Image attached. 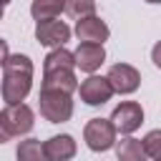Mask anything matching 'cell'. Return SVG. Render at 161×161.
<instances>
[{"label":"cell","mask_w":161,"mask_h":161,"mask_svg":"<svg viewBox=\"0 0 161 161\" xmlns=\"http://www.w3.org/2000/svg\"><path fill=\"white\" fill-rule=\"evenodd\" d=\"M151 60H153V65H156V68H161V40L151 48Z\"/></svg>","instance_id":"obj_19"},{"label":"cell","mask_w":161,"mask_h":161,"mask_svg":"<svg viewBox=\"0 0 161 161\" xmlns=\"http://www.w3.org/2000/svg\"><path fill=\"white\" fill-rule=\"evenodd\" d=\"M111 121H113V126H116L118 133L131 136V133L143 123V108H141V103H136V101H123V103H118V106L113 108Z\"/></svg>","instance_id":"obj_5"},{"label":"cell","mask_w":161,"mask_h":161,"mask_svg":"<svg viewBox=\"0 0 161 161\" xmlns=\"http://www.w3.org/2000/svg\"><path fill=\"white\" fill-rule=\"evenodd\" d=\"M60 68H75V55L68 48H53L43 60V70H60Z\"/></svg>","instance_id":"obj_15"},{"label":"cell","mask_w":161,"mask_h":161,"mask_svg":"<svg viewBox=\"0 0 161 161\" xmlns=\"http://www.w3.org/2000/svg\"><path fill=\"white\" fill-rule=\"evenodd\" d=\"M78 93H80V101L86 106H103L106 101H111V96L116 91H113V86L106 75H88L80 83Z\"/></svg>","instance_id":"obj_6"},{"label":"cell","mask_w":161,"mask_h":161,"mask_svg":"<svg viewBox=\"0 0 161 161\" xmlns=\"http://www.w3.org/2000/svg\"><path fill=\"white\" fill-rule=\"evenodd\" d=\"M146 3H151V5H158V3H161V0H146Z\"/></svg>","instance_id":"obj_20"},{"label":"cell","mask_w":161,"mask_h":161,"mask_svg":"<svg viewBox=\"0 0 161 161\" xmlns=\"http://www.w3.org/2000/svg\"><path fill=\"white\" fill-rule=\"evenodd\" d=\"M116 126H113V121L111 118H91L88 123H86V128H83V138H86V146L91 148V151H96V153H101V151H108V148H113L118 141H116Z\"/></svg>","instance_id":"obj_4"},{"label":"cell","mask_w":161,"mask_h":161,"mask_svg":"<svg viewBox=\"0 0 161 161\" xmlns=\"http://www.w3.org/2000/svg\"><path fill=\"white\" fill-rule=\"evenodd\" d=\"M60 13H65V0H33L30 5V15L35 23L55 20Z\"/></svg>","instance_id":"obj_14"},{"label":"cell","mask_w":161,"mask_h":161,"mask_svg":"<svg viewBox=\"0 0 161 161\" xmlns=\"http://www.w3.org/2000/svg\"><path fill=\"white\" fill-rule=\"evenodd\" d=\"M15 156H18V161H48V158H45V143H40L38 138H25V141H20Z\"/></svg>","instance_id":"obj_16"},{"label":"cell","mask_w":161,"mask_h":161,"mask_svg":"<svg viewBox=\"0 0 161 161\" xmlns=\"http://www.w3.org/2000/svg\"><path fill=\"white\" fill-rule=\"evenodd\" d=\"M73 55H75V68H80L83 73H91V75H96V70L106 63V50L98 43H78Z\"/></svg>","instance_id":"obj_9"},{"label":"cell","mask_w":161,"mask_h":161,"mask_svg":"<svg viewBox=\"0 0 161 161\" xmlns=\"http://www.w3.org/2000/svg\"><path fill=\"white\" fill-rule=\"evenodd\" d=\"M65 13L75 20L96 15V0H65Z\"/></svg>","instance_id":"obj_17"},{"label":"cell","mask_w":161,"mask_h":161,"mask_svg":"<svg viewBox=\"0 0 161 161\" xmlns=\"http://www.w3.org/2000/svg\"><path fill=\"white\" fill-rule=\"evenodd\" d=\"M45 143V158L48 161H70L75 156V141L73 136L68 133H58V136H50Z\"/></svg>","instance_id":"obj_12"},{"label":"cell","mask_w":161,"mask_h":161,"mask_svg":"<svg viewBox=\"0 0 161 161\" xmlns=\"http://www.w3.org/2000/svg\"><path fill=\"white\" fill-rule=\"evenodd\" d=\"M35 126V113L28 103H15V106H5L0 111V138L10 141L15 136H25L30 133Z\"/></svg>","instance_id":"obj_2"},{"label":"cell","mask_w":161,"mask_h":161,"mask_svg":"<svg viewBox=\"0 0 161 161\" xmlns=\"http://www.w3.org/2000/svg\"><path fill=\"white\" fill-rule=\"evenodd\" d=\"M38 106H40V116L50 123H63L73 116V98L70 93H60V91H40L38 96Z\"/></svg>","instance_id":"obj_3"},{"label":"cell","mask_w":161,"mask_h":161,"mask_svg":"<svg viewBox=\"0 0 161 161\" xmlns=\"http://www.w3.org/2000/svg\"><path fill=\"white\" fill-rule=\"evenodd\" d=\"M35 40L45 48H63L70 40V28L63 20H43L35 23Z\"/></svg>","instance_id":"obj_7"},{"label":"cell","mask_w":161,"mask_h":161,"mask_svg":"<svg viewBox=\"0 0 161 161\" xmlns=\"http://www.w3.org/2000/svg\"><path fill=\"white\" fill-rule=\"evenodd\" d=\"M143 148H146L148 158L161 161V128H153L143 136Z\"/></svg>","instance_id":"obj_18"},{"label":"cell","mask_w":161,"mask_h":161,"mask_svg":"<svg viewBox=\"0 0 161 161\" xmlns=\"http://www.w3.org/2000/svg\"><path fill=\"white\" fill-rule=\"evenodd\" d=\"M116 158L118 161H148V153H146L141 138L126 136L116 143Z\"/></svg>","instance_id":"obj_13"},{"label":"cell","mask_w":161,"mask_h":161,"mask_svg":"<svg viewBox=\"0 0 161 161\" xmlns=\"http://www.w3.org/2000/svg\"><path fill=\"white\" fill-rule=\"evenodd\" d=\"M106 78L111 80L113 91H116V93H121V96L136 93V91H138V86H141V73H138L133 65H128V63H116V65H111Z\"/></svg>","instance_id":"obj_8"},{"label":"cell","mask_w":161,"mask_h":161,"mask_svg":"<svg viewBox=\"0 0 161 161\" xmlns=\"http://www.w3.org/2000/svg\"><path fill=\"white\" fill-rule=\"evenodd\" d=\"M78 80L73 68H60V70H43V86L40 91H60V93H73L78 91Z\"/></svg>","instance_id":"obj_11"},{"label":"cell","mask_w":161,"mask_h":161,"mask_svg":"<svg viewBox=\"0 0 161 161\" xmlns=\"http://www.w3.org/2000/svg\"><path fill=\"white\" fill-rule=\"evenodd\" d=\"M3 63V101L5 106L23 103L33 88V60L28 55H8Z\"/></svg>","instance_id":"obj_1"},{"label":"cell","mask_w":161,"mask_h":161,"mask_svg":"<svg viewBox=\"0 0 161 161\" xmlns=\"http://www.w3.org/2000/svg\"><path fill=\"white\" fill-rule=\"evenodd\" d=\"M75 35L80 43H98L103 45L111 35V28L98 18V15H91V18H83V20H75Z\"/></svg>","instance_id":"obj_10"}]
</instances>
